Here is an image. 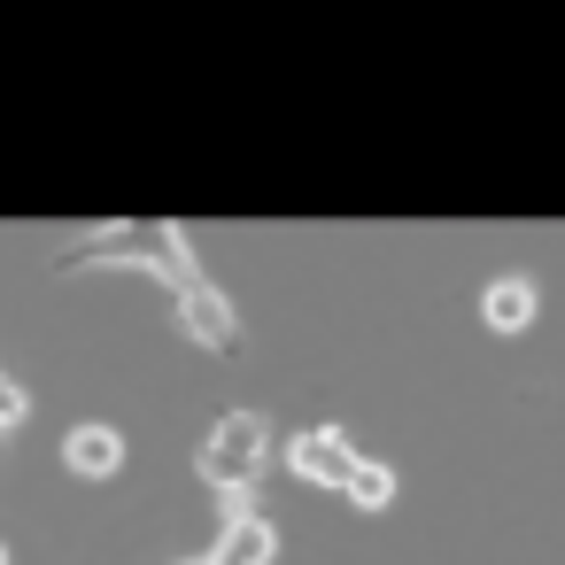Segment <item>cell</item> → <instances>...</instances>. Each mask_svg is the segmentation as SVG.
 <instances>
[{"label": "cell", "instance_id": "ba28073f", "mask_svg": "<svg viewBox=\"0 0 565 565\" xmlns=\"http://www.w3.org/2000/svg\"><path fill=\"white\" fill-rule=\"evenodd\" d=\"M356 511H387L395 503V472L380 465V457H356V472H349V488H341Z\"/></svg>", "mask_w": 565, "mask_h": 565}, {"label": "cell", "instance_id": "52a82bcc", "mask_svg": "<svg viewBox=\"0 0 565 565\" xmlns=\"http://www.w3.org/2000/svg\"><path fill=\"white\" fill-rule=\"evenodd\" d=\"M480 318H488V333H526L534 326V279H488L480 287Z\"/></svg>", "mask_w": 565, "mask_h": 565}, {"label": "cell", "instance_id": "277c9868", "mask_svg": "<svg viewBox=\"0 0 565 565\" xmlns=\"http://www.w3.org/2000/svg\"><path fill=\"white\" fill-rule=\"evenodd\" d=\"M287 465H295V480H310V488H349V472H356V449L333 434V426H310V434H295L287 441Z\"/></svg>", "mask_w": 565, "mask_h": 565}, {"label": "cell", "instance_id": "30bf717a", "mask_svg": "<svg viewBox=\"0 0 565 565\" xmlns=\"http://www.w3.org/2000/svg\"><path fill=\"white\" fill-rule=\"evenodd\" d=\"M179 565H210V557H179Z\"/></svg>", "mask_w": 565, "mask_h": 565}, {"label": "cell", "instance_id": "6da1fadb", "mask_svg": "<svg viewBox=\"0 0 565 565\" xmlns=\"http://www.w3.org/2000/svg\"><path fill=\"white\" fill-rule=\"evenodd\" d=\"M94 264H132V271H156L171 295L202 287L194 248H186V233H179V225H102V233H86V241L63 256V271H94Z\"/></svg>", "mask_w": 565, "mask_h": 565}, {"label": "cell", "instance_id": "8992f818", "mask_svg": "<svg viewBox=\"0 0 565 565\" xmlns=\"http://www.w3.org/2000/svg\"><path fill=\"white\" fill-rule=\"evenodd\" d=\"M63 457H71V472H78V480H109V472L125 465V434H117V426H102V418H86V426H71Z\"/></svg>", "mask_w": 565, "mask_h": 565}, {"label": "cell", "instance_id": "7a4b0ae2", "mask_svg": "<svg viewBox=\"0 0 565 565\" xmlns=\"http://www.w3.org/2000/svg\"><path fill=\"white\" fill-rule=\"evenodd\" d=\"M264 449H271V426L256 411H225L202 441V480L217 495H248V480L264 472Z\"/></svg>", "mask_w": 565, "mask_h": 565}, {"label": "cell", "instance_id": "8fae6325", "mask_svg": "<svg viewBox=\"0 0 565 565\" xmlns=\"http://www.w3.org/2000/svg\"><path fill=\"white\" fill-rule=\"evenodd\" d=\"M0 565H9V550H0Z\"/></svg>", "mask_w": 565, "mask_h": 565}, {"label": "cell", "instance_id": "3957f363", "mask_svg": "<svg viewBox=\"0 0 565 565\" xmlns=\"http://www.w3.org/2000/svg\"><path fill=\"white\" fill-rule=\"evenodd\" d=\"M271 557H279V534H271V519H264L248 495H225V534H217L210 565H271Z\"/></svg>", "mask_w": 565, "mask_h": 565}, {"label": "cell", "instance_id": "5b68a950", "mask_svg": "<svg viewBox=\"0 0 565 565\" xmlns=\"http://www.w3.org/2000/svg\"><path fill=\"white\" fill-rule=\"evenodd\" d=\"M179 326H186V333H194L210 356H233V349H241V310H233V302H225L210 279L179 295Z\"/></svg>", "mask_w": 565, "mask_h": 565}, {"label": "cell", "instance_id": "9c48e42d", "mask_svg": "<svg viewBox=\"0 0 565 565\" xmlns=\"http://www.w3.org/2000/svg\"><path fill=\"white\" fill-rule=\"evenodd\" d=\"M9 426H24V387L0 380V434H9Z\"/></svg>", "mask_w": 565, "mask_h": 565}]
</instances>
